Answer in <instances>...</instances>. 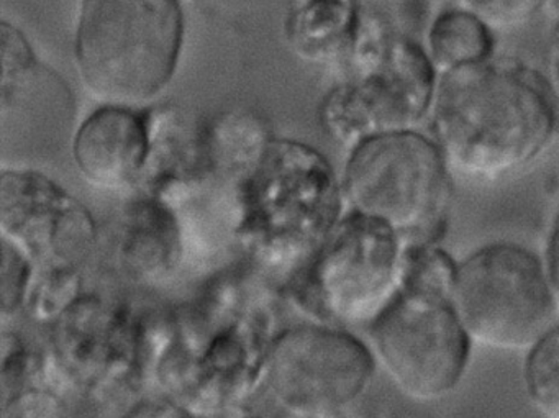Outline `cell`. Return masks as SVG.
<instances>
[{
    "label": "cell",
    "instance_id": "1",
    "mask_svg": "<svg viewBox=\"0 0 559 418\" xmlns=\"http://www.w3.org/2000/svg\"><path fill=\"white\" fill-rule=\"evenodd\" d=\"M277 330L267 292L241 274H221L188 302L145 312L146 387L198 418L245 410L264 387Z\"/></svg>",
    "mask_w": 559,
    "mask_h": 418
},
{
    "label": "cell",
    "instance_id": "2",
    "mask_svg": "<svg viewBox=\"0 0 559 418\" xmlns=\"http://www.w3.org/2000/svg\"><path fill=\"white\" fill-rule=\"evenodd\" d=\"M428 122L454 178L496 184L549 152L559 106L543 71L496 55L441 74Z\"/></svg>",
    "mask_w": 559,
    "mask_h": 418
},
{
    "label": "cell",
    "instance_id": "3",
    "mask_svg": "<svg viewBox=\"0 0 559 418\" xmlns=\"http://www.w3.org/2000/svg\"><path fill=\"white\" fill-rule=\"evenodd\" d=\"M235 235L266 271L296 273L348 211L342 178L312 146L270 140L237 188Z\"/></svg>",
    "mask_w": 559,
    "mask_h": 418
},
{
    "label": "cell",
    "instance_id": "4",
    "mask_svg": "<svg viewBox=\"0 0 559 418\" xmlns=\"http://www.w3.org/2000/svg\"><path fill=\"white\" fill-rule=\"evenodd\" d=\"M454 263L438 241L408 243L404 286L368 326L378 368L421 404L450 397L469 368L474 345L451 299Z\"/></svg>",
    "mask_w": 559,
    "mask_h": 418
},
{
    "label": "cell",
    "instance_id": "5",
    "mask_svg": "<svg viewBox=\"0 0 559 418\" xmlns=\"http://www.w3.org/2000/svg\"><path fill=\"white\" fill-rule=\"evenodd\" d=\"M349 76L326 94L320 120L346 150L384 135L424 129L437 94V68L421 40L366 5Z\"/></svg>",
    "mask_w": 559,
    "mask_h": 418
},
{
    "label": "cell",
    "instance_id": "6",
    "mask_svg": "<svg viewBox=\"0 0 559 418\" xmlns=\"http://www.w3.org/2000/svg\"><path fill=\"white\" fill-rule=\"evenodd\" d=\"M182 45L181 0H81L78 73L100 106L145 109L175 77Z\"/></svg>",
    "mask_w": 559,
    "mask_h": 418
},
{
    "label": "cell",
    "instance_id": "7",
    "mask_svg": "<svg viewBox=\"0 0 559 418\" xmlns=\"http://www.w3.org/2000/svg\"><path fill=\"white\" fill-rule=\"evenodd\" d=\"M407 250L384 222L346 211L284 294L309 320L368 329L404 286Z\"/></svg>",
    "mask_w": 559,
    "mask_h": 418
},
{
    "label": "cell",
    "instance_id": "8",
    "mask_svg": "<svg viewBox=\"0 0 559 418\" xmlns=\"http://www.w3.org/2000/svg\"><path fill=\"white\" fill-rule=\"evenodd\" d=\"M453 172L424 129L372 136L349 150L342 175L348 211L384 222L408 243L440 240Z\"/></svg>",
    "mask_w": 559,
    "mask_h": 418
},
{
    "label": "cell",
    "instance_id": "9",
    "mask_svg": "<svg viewBox=\"0 0 559 418\" xmlns=\"http://www.w3.org/2000/svg\"><path fill=\"white\" fill-rule=\"evenodd\" d=\"M451 299L473 345L496 351H528L559 320L543 254L515 240L456 260Z\"/></svg>",
    "mask_w": 559,
    "mask_h": 418
},
{
    "label": "cell",
    "instance_id": "10",
    "mask_svg": "<svg viewBox=\"0 0 559 418\" xmlns=\"http://www.w3.org/2000/svg\"><path fill=\"white\" fill-rule=\"evenodd\" d=\"M45 358L61 391L93 401L136 394L145 384V312L84 292L48 325Z\"/></svg>",
    "mask_w": 559,
    "mask_h": 418
},
{
    "label": "cell",
    "instance_id": "11",
    "mask_svg": "<svg viewBox=\"0 0 559 418\" xmlns=\"http://www.w3.org/2000/svg\"><path fill=\"white\" fill-rule=\"evenodd\" d=\"M376 369L371 345L352 329L307 320L277 330L264 389L286 417L345 414L368 391Z\"/></svg>",
    "mask_w": 559,
    "mask_h": 418
},
{
    "label": "cell",
    "instance_id": "12",
    "mask_svg": "<svg viewBox=\"0 0 559 418\" xmlns=\"http://www.w3.org/2000/svg\"><path fill=\"white\" fill-rule=\"evenodd\" d=\"M0 234L37 270L83 271L100 247L90 208L35 169L0 175Z\"/></svg>",
    "mask_w": 559,
    "mask_h": 418
},
{
    "label": "cell",
    "instance_id": "13",
    "mask_svg": "<svg viewBox=\"0 0 559 418\" xmlns=\"http://www.w3.org/2000/svg\"><path fill=\"white\" fill-rule=\"evenodd\" d=\"M150 146V109L106 104L74 133L73 158L94 188L136 194L148 165Z\"/></svg>",
    "mask_w": 559,
    "mask_h": 418
},
{
    "label": "cell",
    "instance_id": "14",
    "mask_svg": "<svg viewBox=\"0 0 559 418\" xmlns=\"http://www.w3.org/2000/svg\"><path fill=\"white\" fill-rule=\"evenodd\" d=\"M109 251L117 271L130 283L158 286L185 261V227L171 204L135 194L110 228Z\"/></svg>",
    "mask_w": 559,
    "mask_h": 418
},
{
    "label": "cell",
    "instance_id": "15",
    "mask_svg": "<svg viewBox=\"0 0 559 418\" xmlns=\"http://www.w3.org/2000/svg\"><path fill=\"white\" fill-rule=\"evenodd\" d=\"M148 165L136 194L162 199L175 207L217 176L209 123L191 122L175 109L150 110Z\"/></svg>",
    "mask_w": 559,
    "mask_h": 418
},
{
    "label": "cell",
    "instance_id": "16",
    "mask_svg": "<svg viewBox=\"0 0 559 418\" xmlns=\"http://www.w3.org/2000/svg\"><path fill=\"white\" fill-rule=\"evenodd\" d=\"M365 9V0H293L287 40L300 58L313 63H348Z\"/></svg>",
    "mask_w": 559,
    "mask_h": 418
},
{
    "label": "cell",
    "instance_id": "17",
    "mask_svg": "<svg viewBox=\"0 0 559 418\" xmlns=\"http://www.w3.org/2000/svg\"><path fill=\"white\" fill-rule=\"evenodd\" d=\"M421 44L440 76L490 60L497 50L496 32L454 2L430 19Z\"/></svg>",
    "mask_w": 559,
    "mask_h": 418
},
{
    "label": "cell",
    "instance_id": "18",
    "mask_svg": "<svg viewBox=\"0 0 559 418\" xmlns=\"http://www.w3.org/2000/svg\"><path fill=\"white\" fill-rule=\"evenodd\" d=\"M523 355L526 398L543 418H559V320Z\"/></svg>",
    "mask_w": 559,
    "mask_h": 418
},
{
    "label": "cell",
    "instance_id": "19",
    "mask_svg": "<svg viewBox=\"0 0 559 418\" xmlns=\"http://www.w3.org/2000/svg\"><path fill=\"white\" fill-rule=\"evenodd\" d=\"M83 294V271L35 267L34 283L24 313L35 322L48 326Z\"/></svg>",
    "mask_w": 559,
    "mask_h": 418
},
{
    "label": "cell",
    "instance_id": "20",
    "mask_svg": "<svg viewBox=\"0 0 559 418\" xmlns=\"http://www.w3.org/2000/svg\"><path fill=\"white\" fill-rule=\"evenodd\" d=\"M486 22L493 32L516 31L551 9L558 0H453Z\"/></svg>",
    "mask_w": 559,
    "mask_h": 418
},
{
    "label": "cell",
    "instance_id": "21",
    "mask_svg": "<svg viewBox=\"0 0 559 418\" xmlns=\"http://www.w3.org/2000/svg\"><path fill=\"white\" fill-rule=\"evenodd\" d=\"M35 264L17 248L2 241V323L25 312L28 292L34 283Z\"/></svg>",
    "mask_w": 559,
    "mask_h": 418
},
{
    "label": "cell",
    "instance_id": "22",
    "mask_svg": "<svg viewBox=\"0 0 559 418\" xmlns=\"http://www.w3.org/2000/svg\"><path fill=\"white\" fill-rule=\"evenodd\" d=\"M38 68L35 51L14 25L2 22V99L28 83Z\"/></svg>",
    "mask_w": 559,
    "mask_h": 418
},
{
    "label": "cell",
    "instance_id": "23",
    "mask_svg": "<svg viewBox=\"0 0 559 418\" xmlns=\"http://www.w3.org/2000/svg\"><path fill=\"white\" fill-rule=\"evenodd\" d=\"M123 418H198L179 402L173 401L168 395L156 394L153 397L135 402L123 415Z\"/></svg>",
    "mask_w": 559,
    "mask_h": 418
},
{
    "label": "cell",
    "instance_id": "24",
    "mask_svg": "<svg viewBox=\"0 0 559 418\" xmlns=\"http://www.w3.org/2000/svg\"><path fill=\"white\" fill-rule=\"evenodd\" d=\"M546 271H548L549 283L555 292L556 306L559 310V215L549 230L546 238L545 251H543Z\"/></svg>",
    "mask_w": 559,
    "mask_h": 418
},
{
    "label": "cell",
    "instance_id": "25",
    "mask_svg": "<svg viewBox=\"0 0 559 418\" xmlns=\"http://www.w3.org/2000/svg\"><path fill=\"white\" fill-rule=\"evenodd\" d=\"M543 73H545L559 106V15L556 19L555 27H552L551 37H549L548 50H546V67Z\"/></svg>",
    "mask_w": 559,
    "mask_h": 418
},
{
    "label": "cell",
    "instance_id": "26",
    "mask_svg": "<svg viewBox=\"0 0 559 418\" xmlns=\"http://www.w3.org/2000/svg\"><path fill=\"white\" fill-rule=\"evenodd\" d=\"M224 418H270V417H263V415H254V414H247L245 410L237 411V414L228 415V417Z\"/></svg>",
    "mask_w": 559,
    "mask_h": 418
},
{
    "label": "cell",
    "instance_id": "27",
    "mask_svg": "<svg viewBox=\"0 0 559 418\" xmlns=\"http://www.w3.org/2000/svg\"><path fill=\"white\" fill-rule=\"evenodd\" d=\"M365 2H368V0H365Z\"/></svg>",
    "mask_w": 559,
    "mask_h": 418
},
{
    "label": "cell",
    "instance_id": "28",
    "mask_svg": "<svg viewBox=\"0 0 559 418\" xmlns=\"http://www.w3.org/2000/svg\"><path fill=\"white\" fill-rule=\"evenodd\" d=\"M427 2H428V0H427Z\"/></svg>",
    "mask_w": 559,
    "mask_h": 418
}]
</instances>
